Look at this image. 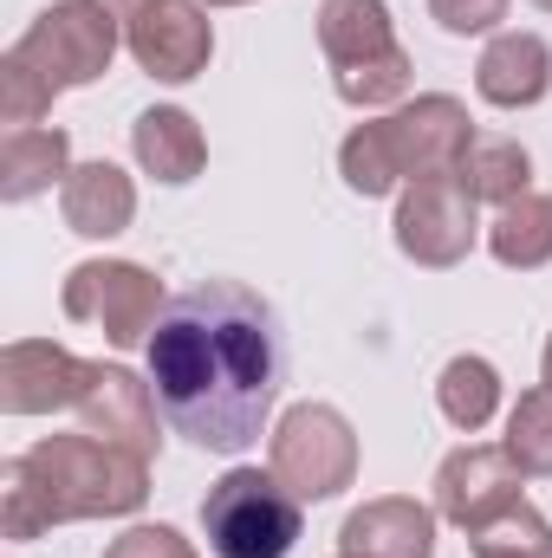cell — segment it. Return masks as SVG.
Wrapping results in <instances>:
<instances>
[{
    "instance_id": "obj_1",
    "label": "cell",
    "mask_w": 552,
    "mask_h": 558,
    "mask_svg": "<svg viewBox=\"0 0 552 558\" xmlns=\"http://www.w3.org/2000/svg\"><path fill=\"white\" fill-rule=\"evenodd\" d=\"M279 318L241 279L176 292L149 331V390L163 422L202 454H241L279 403Z\"/></svg>"
},
{
    "instance_id": "obj_2",
    "label": "cell",
    "mask_w": 552,
    "mask_h": 558,
    "mask_svg": "<svg viewBox=\"0 0 552 558\" xmlns=\"http://www.w3.org/2000/svg\"><path fill=\"white\" fill-rule=\"evenodd\" d=\"M149 500V461L98 435H46L0 468V533L39 539L65 520H124Z\"/></svg>"
},
{
    "instance_id": "obj_3",
    "label": "cell",
    "mask_w": 552,
    "mask_h": 558,
    "mask_svg": "<svg viewBox=\"0 0 552 558\" xmlns=\"http://www.w3.org/2000/svg\"><path fill=\"white\" fill-rule=\"evenodd\" d=\"M468 105L448 92H422L410 105H397L391 118L358 124L351 137L338 143V175L351 195H397L410 189L416 175L455 169V156L468 149Z\"/></svg>"
},
{
    "instance_id": "obj_4",
    "label": "cell",
    "mask_w": 552,
    "mask_h": 558,
    "mask_svg": "<svg viewBox=\"0 0 552 558\" xmlns=\"http://www.w3.org/2000/svg\"><path fill=\"white\" fill-rule=\"evenodd\" d=\"M319 52L332 65V92L351 111H384L410 98V52L384 0H319Z\"/></svg>"
},
{
    "instance_id": "obj_5",
    "label": "cell",
    "mask_w": 552,
    "mask_h": 558,
    "mask_svg": "<svg viewBox=\"0 0 552 558\" xmlns=\"http://www.w3.org/2000/svg\"><path fill=\"white\" fill-rule=\"evenodd\" d=\"M299 494L274 468H228L202 500V533L215 558H286L299 546Z\"/></svg>"
},
{
    "instance_id": "obj_6",
    "label": "cell",
    "mask_w": 552,
    "mask_h": 558,
    "mask_svg": "<svg viewBox=\"0 0 552 558\" xmlns=\"http://www.w3.org/2000/svg\"><path fill=\"white\" fill-rule=\"evenodd\" d=\"M124 46V26L98 7V0H52L46 13H33V26L13 39V52L52 85V92H79L98 85L111 72Z\"/></svg>"
},
{
    "instance_id": "obj_7",
    "label": "cell",
    "mask_w": 552,
    "mask_h": 558,
    "mask_svg": "<svg viewBox=\"0 0 552 558\" xmlns=\"http://www.w3.org/2000/svg\"><path fill=\"white\" fill-rule=\"evenodd\" d=\"M59 305L72 325L105 331V344L137 351V344H149V331L163 318V279L137 260H79L59 286Z\"/></svg>"
},
{
    "instance_id": "obj_8",
    "label": "cell",
    "mask_w": 552,
    "mask_h": 558,
    "mask_svg": "<svg viewBox=\"0 0 552 558\" xmlns=\"http://www.w3.org/2000/svg\"><path fill=\"white\" fill-rule=\"evenodd\" d=\"M267 468L299 494V500H338L358 481V435L332 403H292L274 422Z\"/></svg>"
},
{
    "instance_id": "obj_9",
    "label": "cell",
    "mask_w": 552,
    "mask_h": 558,
    "mask_svg": "<svg viewBox=\"0 0 552 558\" xmlns=\"http://www.w3.org/2000/svg\"><path fill=\"white\" fill-rule=\"evenodd\" d=\"M475 195L461 189V175L455 169H435V175H416L410 189L397 195V247H404V260L416 267H461L468 254H475V241H481V221H475Z\"/></svg>"
},
{
    "instance_id": "obj_10",
    "label": "cell",
    "mask_w": 552,
    "mask_h": 558,
    "mask_svg": "<svg viewBox=\"0 0 552 558\" xmlns=\"http://www.w3.org/2000/svg\"><path fill=\"white\" fill-rule=\"evenodd\" d=\"M124 46L156 85H189L215 59V20L195 0H149L137 20L124 26Z\"/></svg>"
},
{
    "instance_id": "obj_11",
    "label": "cell",
    "mask_w": 552,
    "mask_h": 558,
    "mask_svg": "<svg viewBox=\"0 0 552 558\" xmlns=\"http://www.w3.org/2000/svg\"><path fill=\"white\" fill-rule=\"evenodd\" d=\"M92 357L52 344V338H13L0 351V410L7 416H52V410H79V397L92 390Z\"/></svg>"
},
{
    "instance_id": "obj_12",
    "label": "cell",
    "mask_w": 552,
    "mask_h": 558,
    "mask_svg": "<svg viewBox=\"0 0 552 558\" xmlns=\"http://www.w3.org/2000/svg\"><path fill=\"white\" fill-rule=\"evenodd\" d=\"M520 481H527V474L514 468L507 448L468 441V448H455V454L435 468V513L455 520L461 533H475L481 520H494V513H507L514 500H527Z\"/></svg>"
},
{
    "instance_id": "obj_13",
    "label": "cell",
    "mask_w": 552,
    "mask_h": 558,
    "mask_svg": "<svg viewBox=\"0 0 552 558\" xmlns=\"http://www.w3.org/2000/svg\"><path fill=\"white\" fill-rule=\"evenodd\" d=\"M156 390L143 384L137 371H124V364H98L92 371V390L79 397V422H85V435H98V441H118V448H131V454H156Z\"/></svg>"
},
{
    "instance_id": "obj_14",
    "label": "cell",
    "mask_w": 552,
    "mask_h": 558,
    "mask_svg": "<svg viewBox=\"0 0 552 558\" xmlns=\"http://www.w3.org/2000/svg\"><path fill=\"white\" fill-rule=\"evenodd\" d=\"M435 507H422L410 494H384L345 513L338 526V553L345 558H435Z\"/></svg>"
},
{
    "instance_id": "obj_15",
    "label": "cell",
    "mask_w": 552,
    "mask_h": 558,
    "mask_svg": "<svg viewBox=\"0 0 552 558\" xmlns=\"http://www.w3.org/2000/svg\"><path fill=\"white\" fill-rule=\"evenodd\" d=\"M475 92L494 105V111H527L552 92V46L540 33H520V26H501L475 65Z\"/></svg>"
},
{
    "instance_id": "obj_16",
    "label": "cell",
    "mask_w": 552,
    "mask_h": 558,
    "mask_svg": "<svg viewBox=\"0 0 552 558\" xmlns=\"http://www.w3.org/2000/svg\"><path fill=\"white\" fill-rule=\"evenodd\" d=\"M59 215L72 234L85 241H118L137 221V182L118 162H72V175L59 182Z\"/></svg>"
},
{
    "instance_id": "obj_17",
    "label": "cell",
    "mask_w": 552,
    "mask_h": 558,
    "mask_svg": "<svg viewBox=\"0 0 552 558\" xmlns=\"http://www.w3.org/2000/svg\"><path fill=\"white\" fill-rule=\"evenodd\" d=\"M131 149H137L143 175H156L163 189H182L208 169V137L182 105H149L131 124Z\"/></svg>"
},
{
    "instance_id": "obj_18",
    "label": "cell",
    "mask_w": 552,
    "mask_h": 558,
    "mask_svg": "<svg viewBox=\"0 0 552 558\" xmlns=\"http://www.w3.org/2000/svg\"><path fill=\"white\" fill-rule=\"evenodd\" d=\"M72 175V137L59 124H26L0 137V202H33Z\"/></svg>"
},
{
    "instance_id": "obj_19",
    "label": "cell",
    "mask_w": 552,
    "mask_h": 558,
    "mask_svg": "<svg viewBox=\"0 0 552 558\" xmlns=\"http://www.w3.org/2000/svg\"><path fill=\"white\" fill-rule=\"evenodd\" d=\"M455 175H461V189L475 195V202H488V208H507V202H520L527 189H533V156H527V143L520 137H468V149L455 156Z\"/></svg>"
},
{
    "instance_id": "obj_20",
    "label": "cell",
    "mask_w": 552,
    "mask_h": 558,
    "mask_svg": "<svg viewBox=\"0 0 552 558\" xmlns=\"http://www.w3.org/2000/svg\"><path fill=\"white\" fill-rule=\"evenodd\" d=\"M488 254L514 274H540L552 267V195L527 189L520 202L494 208V228H488Z\"/></svg>"
},
{
    "instance_id": "obj_21",
    "label": "cell",
    "mask_w": 552,
    "mask_h": 558,
    "mask_svg": "<svg viewBox=\"0 0 552 558\" xmlns=\"http://www.w3.org/2000/svg\"><path fill=\"white\" fill-rule=\"evenodd\" d=\"M435 410L448 416V428L481 435L488 422L501 416V371H494L488 357H475V351L448 357L442 377H435Z\"/></svg>"
},
{
    "instance_id": "obj_22",
    "label": "cell",
    "mask_w": 552,
    "mask_h": 558,
    "mask_svg": "<svg viewBox=\"0 0 552 558\" xmlns=\"http://www.w3.org/2000/svg\"><path fill=\"white\" fill-rule=\"evenodd\" d=\"M468 553L475 558H552V520L533 500H514L507 513L481 520L468 533Z\"/></svg>"
},
{
    "instance_id": "obj_23",
    "label": "cell",
    "mask_w": 552,
    "mask_h": 558,
    "mask_svg": "<svg viewBox=\"0 0 552 558\" xmlns=\"http://www.w3.org/2000/svg\"><path fill=\"white\" fill-rule=\"evenodd\" d=\"M501 448L514 454L520 474H533V481L552 474V384L520 390V403L507 410V441H501Z\"/></svg>"
},
{
    "instance_id": "obj_24",
    "label": "cell",
    "mask_w": 552,
    "mask_h": 558,
    "mask_svg": "<svg viewBox=\"0 0 552 558\" xmlns=\"http://www.w3.org/2000/svg\"><path fill=\"white\" fill-rule=\"evenodd\" d=\"M52 98H59V92H52V85H46L20 52H7V59H0V124H7V131L39 124V118L52 111Z\"/></svg>"
},
{
    "instance_id": "obj_25",
    "label": "cell",
    "mask_w": 552,
    "mask_h": 558,
    "mask_svg": "<svg viewBox=\"0 0 552 558\" xmlns=\"http://www.w3.org/2000/svg\"><path fill=\"white\" fill-rule=\"evenodd\" d=\"M514 0H429V20L455 39H481V33H501Z\"/></svg>"
},
{
    "instance_id": "obj_26",
    "label": "cell",
    "mask_w": 552,
    "mask_h": 558,
    "mask_svg": "<svg viewBox=\"0 0 552 558\" xmlns=\"http://www.w3.org/2000/svg\"><path fill=\"white\" fill-rule=\"evenodd\" d=\"M105 558H195V546L176 526H131L105 546Z\"/></svg>"
},
{
    "instance_id": "obj_27",
    "label": "cell",
    "mask_w": 552,
    "mask_h": 558,
    "mask_svg": "<svg viewBox=\"0 0 552 558\" xmlns=\"http://www.w3.org/2000/svg\"><path fill=\"white\" fill-rule=\"evenodd\" d=\"M98 7H105V13H111L118 26H131V20H137V13L149 7V0H98Z\"/></svg>"
},
{
    "instance_id": "obj_28",
    "label": "cell",
    "mask_w": 552,
    "mask_h": 558,
    "mask_svg": "<svg viewBox=\"0 0 552 558\" xmlns=\"http://www.w3.org/2000/svg\"><path fill=\"white\" fill-rule=\"evenodd\" d=\"M195 7H254V0H195Z\"/></svg>"
},
{
    "instance_id": "obj_29",
    "label": "cell",
    "mask_w": 552,
    "mask_h": 558,
    "mask_svg": "<svg viewBox=\"0 0 552 558\" xmlns=\"http://www.w3.org/2000/svg\"><path fill=\"white\" fill-rule=\"evenodd\" d=\"M540 371H547V384H552V338H547V357H540Z\"/></svg>"
},
{
    "instance_id": "obj_30",
    "label": "cell",
    "mask_w": 552,
    "mask_h": 558,
    "mask_svg": "<svg viewBox=\"0 0 552 558\" xmlns=\"http://www.w3.org/2000/svg\"><path fill=\"white\" fill-rule=\"evenodd\" d=\"M533 7H547V13H552V0H533Z\"/></svg>"
},
{
    "instance_id": "obj_31",
    "label": "cell",
    "mask_w": 552,
    "mask_h": 558,
    "mask_svg": "<svg viewBox=\"0 0 552 558\" xmlns=\"http://www.w3.org/2000/svg\"><path fill=\"white\" fill-rule=\"evenodd\" d=\"M338 558H345V553H338Z\"/></svg>"
}]
</instances>
